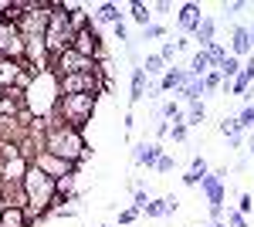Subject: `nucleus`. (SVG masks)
<instances>
[{
	"mask_svg": "<svg viewBox=\"0 0 254 227\" xmlns=\"http://www.w3.org/2000/svg\"><path fill=\"white\" fill-rule=\"evenodd\" d=\"M20 187L27 193V210H31L34 221H44V217H51L58 210V180L48 176L44 170H38L34 163H31L27 176L20 180Z\"/></svg>",
	"mask_w": 254,
	"mask_h": 227,
	"instance_id": "f257e3e1",
	"label": "nucleus"
},
{
	"mask_svg": "<svg viewBox=\"0 0 254 227\" xmlns=\"http://www.w3.org/2000/svg\"><path fill=\"white\" fill-rule=\"evenodd\" d=\"M44 152H55L68 163H81L88 156V143L81 129H71V126H61L55 119H48V133H44Z\"/></svg>",
	"mask_w": 254,
	"mask_h": 227,
	"instance_id": "f03ea898",
	"label": "nucleus"
},
{
	"mask_svg": "<svg viewBox=\"0 0 254 227\" xmlns=\"http://www.w3.org/2000/svg\"><path fill=\"white\" fill-rule=\"evenodd\" d=\"M95 109H98V95H61L55 112L48 119H55L61 126H71V129H85L92 122Z\"/></svg>",
	"mask_w": 254,
	"mask_h": 227,
	"instance_id": "7ed1b4c3",
	"label": "nucleus"
},
{
	"mask_svg": "<svg viewBox=\"0 0 254 227\" xmlns=\"http://www.w3.org/2000/svg\"><path fill=\"white\" fill-rule=\"evenodd\" d=\"M75 27H71V14H68V3H55L51 7V24H48V34H44V48L48 55L55 58L61 51H68L75 44Z\"/></svg>",
	"mask_w": 254,
	"mask_h": 227,
	"instance_id": "20e7f679",
	"label": "nucleus"
},
{
	"mask_svg": "<svg viewBox=\"0 0 254 227\" xmlns=\"http://www.w3.org/2000/svg\"><path fill=\"white\" fill-rule=\"evenodd\" d=\"M105 68H109V61H102V65H98L95 58L78 55L75 48H68V51H61V55L51 58V75H55V78L81 75V72H105Z\"/></svg>",
	"mask_w": 254,
	"mask_h": 227,
	"instance_id": "39448f33",
	"label": "nucleus"
},
{
	"mask_svg": "<svg viewBox=\"0 0 254 227\" xmlns=\"http://www.w3.org/2000/svg\"><path fill=\"white\" fill-rule=\"evenodd\" d=\"M105 72H81V75H64L58 78V92L61 95H102L109 88Z\"/></svg>",
	"mask_w": 254,
	"mask_h": 227,
	"instance_id": "423d86ee",
	"label": "nucleus"
},
{
	"mask_svg": "<svg viewBox=\"0 0 254 227\" xmlns=\"http://www.w3.org/2000/svg\"><path fill=\"white\" fill-rule=\"evenodd\" d=\"M34 81V72L24 65V61H14V58H0V88H31Z\"/></svg>",
	"mask_w": 254,
	"mask_h": 227,
	"instance_id": "0eeeda50",
	"label": "nucleus"
},
{
	"mask_svg": "<svg viewBox=\"0 0 254 227\" xmlns=\"http://www.w3.org/2000/svg\"><path fill=\"white\" fill-rule=\"evenodd\" d=\"M0 58H14V61L27 58V41L20 38L17 24L10 20H0Z\"/></svg>",
	"mask_w": 254,
	"mask_h": 227,
	"instance_id": "6e6552de",
	"label": "nucleus"
},
{
	"mask_svg": "<svg viewBox=\"0 0 254 227\" xmlns=\"http://www.w3.org/2000/svg\"><path fill=\"white\" fill-rule=\"evenodd\" d=\"M31 163H34L38 170H44L48 176H55V180H64V176H75V173H78V163H68V159H61L55 152H38Z\"/></svg>",
	"mask_w": 254,
	"mask_h": 227,
	"instance_id": "1a4fd4ad",
	"label": "nucleus"
},
{
	"mask_svg": "<svg viewBox=\"0 0 254 227\" xmlns=\"http://www.w3.org/2000/svg\"><path fill=\"white\" fill-rule=\"evenodd\" d=\"M78 55L85 58H95L98 65L105 61V48H102V38H98V31H95V24H88V27H81L78 34H75V44H71Z\"/></svg>",
	"mask_w": 254,
	"mask_h": 227,
	"instance_id": "9d476101",
	"label": "nucleus"
},
{
	"mask_svg": "<svg viewBox=\"0 0 254 227\" xmlns=\"http://www.w3.org/2000/svg\"><path fill=\"white\" fill-rule=\"evenodd\" d=\"M24 109H27L24 88H0V115L3 119H17Z\"/></svg>",
	"mask_w": 254,
	"mask_h": 227,
	"instance_id": "9b49d317",
	"label": "nucleus"
},
{
	"mask_svg": "<svg viewBox=\"0 0 254 227\" xmlns=\"http://www.w3.org/2000/svg\"><path fill=\"white\" fill-rule=\"evenodd\" d=\"M159 156H163V143H139L136 152H132L136 166H146V170H156Z\"/></svg>",
	"mask_w": 254,
	"mask_h": 227,
	"instance_id": "f8f14e48",
	"label": "nucleus"
},
{
	"mask_svg": "<svg viewBox=\"0 0 254 227\" xmlns=\"http://www.w3.org/2000/svg\"><path fill=\"white\" fill-rule=\"evenodd\" d=\"M34 217L27 207H3L0 210V227H31Z\"/></svg>",
	"mask_w": 254,
	"mask_h": 227,
	"instance_id": "ddd939ff",
	"label": "nucleus"
},
{
	"mask_svg": "<svg viewBox=\"0 0 254 227\" xmlns=\"http://www.w3.org/2000/svg\"><path fill=\"white\" fill-rule=\"evenodd\" d=\"M180 31H187V34H196V27L203 24V14H200V3H183L180 7Z\"/></svg>",
	"mask_w": 254,
	"mask_h": 227,
	"instance_id": "4468645a",
	"label": "nucleus"
},
{
	"mask_svg": "<svg viewBox=\"0 0 254 227\" xmlns=\"http://www.w3.org/2000/svg\"><path fill=\"white\" fill-rule=\"evenodd\" d=\"M187 81H190V72H187V68H170L166 75L159 78V92H176L180 95Z\"/></svg>",
	"mask_w": 254,
	"mask_h": 227,
	"instance_id": "2eb2a0df",
	"label": "nucleus"
},
{
	"mask_svg": "<svg viewBox=\"0 0 254 227\" xmlns=\"http://www.w3.org/2000/svg\"><path fill=\"white\" fill-rule=\"evenodd\" d=\"M27 170H31V159H24V156L7 159V163H3V183H20V180L27 176Z\"/></svg>",
	"mask_w": 254,
	"mask_h": 227,
	"instance_id": "dca6fc26",
	"label": "nucleus"
},
{
	"mask_svg": "<svg viewBox=\"0 0 254 227\" xmlns=\"http://www.w3.org/2000/svg\"><path fill=\"white\" fill-rule=\"evenodd\" d=\"M254 48H251V31L248 27H234V34H231V55L234 58H248Z\"/></svg>",
	"mask_w": 254,
	"mask_h": 227,
	"instance_id": "f3484780",
	"label": "nucleus"
},
{
	"mask_svg": "<svg viewBox=\"0 0 254 227\" xmlns=\"http://www.w3.org/2000/svg\"><path fill=\"white\" fill-rule=\"evenodd\" d=\"M146 88H149V75H146V72H142V65H139V68H132V95H129V102H132V105L142 102Z\"/></svg>",
	"mask_w": 254,
	"mask_h": 227,
	"instance_id": "a211bd4d",
	"label": "nucleus"
},
{
	"mask_svg": "<svg viewBox=\"0 0 254 227\" xmlns=\"http://www.w3.org/2000/svg\"><path fill=\"white\" fill-rule=\"evenodd\" d=\"M214 34H217V20H214V17H203V24L196 27V41H200V51L214 44Z\"/></svg>",
	"mask_w": 254,
	"mask_h": 227,
	"instance_id": "6ab92c4d",
	"label": "nucleus"
},
{
	"mask_svg": "<svg viewBox=\"0 0 254 227\" xmlns=\"http://www.w3.org/2000/svg\"><path fill=\"white\" fill-rule=\"evenodd\" d=\"M203 92H207V88H203V78H193V75H190V81L183 85L180 98H183V102H200V98H203Z\"/></svg>",
	"mask_w": 254,
	"mask_h": 227,
	"instance_id": "aec40b11",
	"label": "nucleus"
},
{
	"mask_svg": "<svg viewBox=\"0 0 254 227\" xmlns=\"http://www.w3.org/2000/svg\"><path fill=\"white\" fill-rule=\"evenodd\" d=\"M95 20H98V24H112V27H116L119 20H122V14H119V3H102V7L95 10Z\"/></svg>",
	"mask_w": 254,
	"mask_h": 227,
	"instance_id": "412c9836",
	"label": "nucleus"
},
{
	"mask_svg": "<svg viewBox=\"0 0 254 227\" xmlns=\"http://www.w3.org/2000/svg\"><path fill=\"white\" fill-rule=\"evenodd\" d=\"M142 72L153 78V75H166L170 68H166V61H163L159 55H146V61H142Z\"/></svg>",
	"mask_w": 254,
	"mask_h": 227,
	"instance_id": "4be33fe9",
	"label": "nucleus"
},
{
	"mask_svg": "<svg viewBox=\"0 0 254 227\" xmlns=\"http://www.w3.org/2000/svg\"><path fill=\"white\" fill-rule=\"evenodd\" d=\"M207 51V58H210V72H220V65L227 61V48H220V44H210V48H203Z\"/></svg>",
	"mask_w": 254,
	"mask_h": 227,
	"instance_id": "5701e85b",
	"label": "nucleus"
},
{
	"mask_svg": "<svg viewBox=\"0 0 254 227\" xmlns=\"http://www.w3.org/2000/svg\"><path fill=\"white\" fill-rule=\"evenodd\" d=\"M149 10H153V7H149V3H139V0H132V20H136L139 27H149V24H153V14H149Z\"/></svg>",
	"mask_w": 254,
	"mask_h": 227,
	"instance_id": "b1692460",
	"label": "nucleus"
},
{
	"mask_svg": "<svg viewBox=\"0 0 254 227\" xmlns=\"http://www.w3.org/2000/svg\"><path fill=\"white\" fill-rule=\"evenodd\" d=\"M241 68H244V65H241V58L227 55V61L220 65V75H224V81H234V78L241 75Z\"/></svg>",
	"mask_w": 254,
	"mask_h": 227,
	"instance_id": "393cba45",
	"label": "nucleus"
},
{
	"mask_svg": "<svg viewBox=\"0 0 254 227\" xmlns=\"http://www.w3.org/2000/svg\"><path fill=\"white\" fill-rule=\"evenodd\" d=\"M203 115H207L203 102H190V112H187V126H200V122H203Z\"/></svg>",
	"mask_w": 254,
	"mask_h": 227,
	"instance_id": "a878e982",
	"label": "nucleus"
},
{
	"mask_svg": "<svg viewBox=\"0 0 254 227\" xmlns=\"http://www.w3.org/2000/svg\"><path fill=\"white\" fill-rule=\"evenodd\" d=\"M220 85H224V75H220V72H207L203 88H207V92H220Z\"/></svg>",
	"mask_w": 254,
	"mask_h": 227,
	"instance_id": "bb28decb",
	"label": "nucleus"
},
{
	"mask_svg": "<svg viewBox=\"0 0 254 227\" xmlns=\"http://www.w3.org/2000/svg\"><path fill=\"white\" fill-rule=\"evenodd\" d=\"M149 200H153V197H149V193H146V190H132V210H139V214H142V210H146V204H149Z\"/></svg>",
	"mask_w": 254,
	"mask_h": 227,
	"instance_id": "cd10ccee",
	"label": "nucleus"
},
{
	"mask_svg": "<svg viewBox=\"0 0 254 227\" xmlns=\"http://www.w3.org/2000/svg\"><path fill=\"white\" fill-rule=\"evenodd\" d=\"M220 133L227 136V139H234V136H241V122L237 119H224L220 122Z\"/></svg>",
	"mask_w": 254,
	"mask_h": 227,
	"instance_id": "c85d7f7f",
	"label": "nucleus"
},
{
	"mask_svg": "<svg viewBox=\"0 0 254 227\" xmlns=\"http://www.w3.org/2000/svg\"><path fill=\"white\" fill-rule=\"evenodd\" d=\"M237 122H241V129H254V105H244L241 115H237Z\"/></svg>",
	"mask_w": 254,
	"mask_h": 227,
	"instance_id": "c756f323",
	"label": "nucleus"
},
{
	"mask_svg": "<svg viewBox=\"0 0 254 227\" xmlns=\"http://www.w3.org/2000/svg\"><path fill=\"white\" fill-rule=\"evenodd\" d=\"M166 34V27L163 24H149V27H142V41H156Z\"/></svg>",
	"mask_w": 254,
	"mask_h": 227,
	"instance_id": "7c9ffc66",
	"label": "nucleus"
},
{
	"mask_svg": "<svg viewBox=\"0 0 254 227\" xmlns=\"http://www.w3.org/2000/svg\"><path fill=\"white\" fill-rule=\"evenodd\" d=\"M227 227H248V217L241 214V210H227V221H224Z\"/></svg>",
	"mask_w": 254,
	"mask_h": 227,
	"instance_id": "2f4dec72",
	"label": "nucleus"
},
{
	"mask_svg": "<svg viewBox=\"0 0 254 227\" xmlns=\"http://www.w3.org/2000/svg\"><path fill=\"white\" fill-rule=\"evenodd\" d=\"M237 210H241L244 217L254 210V197H251V193H241V197H237Z\"/></svg>",
	"mask_w": 254,
	"mask_h": 227,
	"instance_id": "473e14b6",
	"label": "nucleus"
},
{
	"mask_svg": "<svg viewBox=\"0 0 254 227\" xmlns=\"http://www.w3.org/2000/svg\"><path fill=\"white\" fill-rule=\"evenodd\" d=\"M142 214H146V217H163V197H159V200H149Z\"/></svg>",
	"mask_w": 254,
	"mask_h": 227,
	"instance_id": "72a5a7b5",
	"label": "nucleus"
},
{
	"mask_svg": "<svg viewBox=\"0 0 254 227\" xmlns=\"http://www.w3.org/2000/svg\"><path fill=\"white\" fill-rule=\"evenodd\" d=\"M187 129H190L187 122H173V129H170V136H173V143H183V139H187Z\"/></svg>",
	"mask_w": 254,
	"mask_h": 227,
	"instance_id": "f704fd0d",
	"label": "nucleus"
},
{
	"mask_svg": "<svg viewBox=\"0 0 254 227\" xmlns=\"http://www.w3.org/2000/svg\"><path fill=\"white\" fill-rule=\"evenodd\" d=\"M159 58H163L166 65H170V61H173V58H176V44H173V41H166V44L159 48Z\"/></svg>",
	"mask_w": 254,
	"mask_h": 227,
	"instance_id": "c9c22d12",
	"label": "nucleus"
},
{
	"mask_svg": "<svg viewBox=\"0 0 254 227\" xmlns=\"http://www.w3.org/2000/svg\"><path fill=\"white\" fill-rule=\"evenodd\" d=\"M190 170H193V173H200V176H207V173H210V166H207V159H203V156H193Z\"/></svg>",
	"mask_w": 254,
	"mask_h": 227,
	"instance_id": "e433bc0d",
	"label": "nucleus"
},
{
	"mask_svg": "<svg viewBox=\"0 0 254 227\" xmlns=\"http://www.w3.org/2000/svg\"><path fill=\"white\" fill-rule=\"evenodd\" d=\"M176 197H163V217H170V214H176Z\"/></svg>",
	"mask_w": 254,
	"mask_h": 227,
	"instance_id": "4c0bfd02",
	"label": "nucleus"
},
{
	"mask_svg": "<svg viewBox=\"0 0 254 227\" xmlns=\"http://www.w3.org/2000/svg\"><path fill=\"white\" fill-rule=\"evenodd\" d=\"M241 78H244L248 85L254 81V58H251V61H244V68H241Z\"/></svg>",
	"mask_w": 254,
	"mask_h": 227,
	"instance_id": "58836bf2",
	"label": "nucleus"
},
{
	"mask_svg": "<svg viewBox=\"0 0 254 227\" xmlns=\"http://www.w3.org/2000/svg\"><path fill=\"white\" fill-rule=\"evenodd\" d=\"M244 7H248L244 0H231V3H224V14L231 17V14H237V10H244Z\"/></svg>",
	"mask_w": 254,
	"mask_h": 227,
	"instance_id": "ea45409f",
	"label": "nucleus"
},
{
	"mask_svg": "<svg viewBox=\"0 0 254 227\" xmlns=\"http://www.w3.org/2000/svg\"><path fill=\"white\" fill-rule=\"evenodd\" d=\"M156 170L159 173H170V170H173V156H166V152H163V156H159V163H156Z\"/></svg>",
	"mask_w": 254,
	"mask_h": 227,
	"instance_id": "a19ab883",
	"label": "nucleus"
},
{
	"mask_svg": "<svg viewBox=\"0 0 254 227\" xmlns=\"http://www.w3.org/2000/svg\"><path fill=\"white\" fill-rule=\"evenodd\" d=\"M200 180H203V176H200V173H193V170L183 173V183H187V187H200Z\"/></svg>",
	"mask_w": 254,
	"mask_h": 227,
	"instance_id": "79ce46f5",
	"label": "nucleus"
},
{
	"mask_svg": "<svg viewBox=\"0 0 254 227\" xmlns=\"http://www.w3.org/2000/svg\"><path fill=\"white\" fill-rule=\"evenodd\" d=\"M136 217H139V210H132V207H129V210H122V214H119V224H132Z\"/></svg>",
	"mask_w": 254,
	"mask_h": 227,
	"instance_id": "37998d69",
	"label": "nucleus"
},
{
	"mask_svg": "<svg viewBox=\"0 0 254 227\" xmlns=\"http://www.w3.org/2000/svg\"><path fill=\"white\" fill-rule=\"evenodd\" d=\"M116 38L119 41H129V27H126V20H119V24H116Z\"/></svg>",
	"mask_w": 254,
	"mask_h": 227,
	"instance_id": "c03bdc74",
	"label": "nucleus"
},
{
	"mask_svg": "<svg viewBox=\"0 0 254 227\" xmlns=\"http://www.w3.org/2000/svg\"><path fill=\"white\" fill-rule=\"evenodd\" d=\"M170 129H173V126H170L166 119H159V122H156V136H159V139H163V136H170Z\"/></svg>",
	"mask_w": 254,
	"mask_h": 227,
	"instance_id": "a18cd8bd",
	"label": "nucleus"
},
{
	"mask_svg": "<svg viewBox=\"0 0 254 227\" xmlns=\"http://www.w3.org/2000/svg\"><path fill=\"white\" fill-rule=\"evenodd\" d=\"M153 10H159V14H166V10H173V3H170V0H156V3H153Z\"/></svg>",
	"mask_w": 254,
	"mask_h": 227,
	"instance_id": "49530a36",
	"label": "nucleus"
},
{
	"mask_svg": "<svg viewBox=\"0 0 254 227\" xmlns=\"http://www.w3.org/2000/svg\"><path fill=\"white\" fill-rule=\"evenodd\" d=\"M207 227H227V224H224V221H210Z\"/></svg>",
	"mask_w": 254,
	"mask_h": 227,
	"instance_id": "de8ad7c7",
	"label": "nucleus"
},
{
	"mask_svg": "<svg viewBox=\"0 0 254 227\" xmlns=\"http://www.w3.org/2000/svg\"><path fill=\"white\" fill-rule=\"evenodd\" d=\"M248 152H251V156H254V136H251V143H248Z\"/></svg>",
	"mask_w": 254,
	"mask_h": 227,
	"instance_id": "09e8293b",
	"label": "nucleus"
},
{
	"mask_svg": "<svg viewBox=\"0 0 254 227\" xmlns=\"http://www.w3.org/2000/svg\"><path fill=\"white\" fill-rule=\"evenodd\" d=\"M248 31H251V48H254V24H251V27H248Z\"/></svg>",
	"mask_w": 254,
	"mask_h": 227,
	"instance_id": "8fccbe9b",
	"label": "nucleus"
},
{
	"mask_svg": "<svg viewBox=\"0 0 254 227\" xmlns=\"http://www.w3.org/2000/svg\"><path fill=\"white\" fill-rule=\"evenodd\" d=\"M102 227H112V224H102Z\"/></svg>",
	"mask_w": 254,
	"mask_h": 227,
	"instance_id": "3c124183",
	"label": "nucleus"
}]
</instances>
